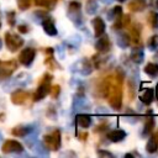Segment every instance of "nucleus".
Masks as SVG:
<instances>
[{"label": "nucleus", "mask_w": 158, "mask_h": 158, "mask_svg": "<svg viewBox=\"0 0 158 158\" xmlns=\"http://www.w3.org/2000/svg\"><path fill=\"white\" fill-rule=\"evenodd\" d=\"M5 42H6V46L11 51H16L17 48H20L23 44V41L19 36L12 35V33H6L5 35Z\"/></svg>", "instance_id": "f257e3e1"}, {"label": "nucleus", "mask_w": 158, "mask_h": 158, "mask_svg": "<svg viewBox=\"0 0 158 158\" xmlns=\"http://www.w3.org/2000/svg\"><path fill=\"white\" fill-rule=\"evenodd\" d=\"M44 142L52 149H58L60 146V132L54 131L51 136H44Z\"/></svg>", "instance_id": "f03ea898"}, {"label": "nucleus", "mask_w": 158, "mask_h": 158, "mask_svg": "<svg viewBox=\"0 0 158 158\" xmlns=\"http://www.w3.org/2000/svg\"><path fill=\"white\" fill-rule=\"evenodd\" d=\"M35 54H36V51L33 48H25L21 53H20V62L23 64V65H30L32 63V60L35 59Z\"/></svg>", "instance_id": "7ed1b4c3"}, {"label": "nucleus", "mask_w": 158, "mask_h": 158, "mask_svg": "<svg viewBox=\"0 0 158 158\" xmlns=\"http://www.w3.org/2000/svg\"><path fill=\"white\" fill-rule=\"evenodd\" d=\"M22 149H23L22 148V144L19 143L15 139H9L2 146V152L4 153H12V152L17 153V152H22Z\"/></svg>", "instance_id": "20e7f679"}, {"label": "nucleus", "mask_w": 158, "mask_h": 158, "mask_svg": "<svg viewBox=\"0 0 158 158\" xmlns=\"http://www.w3.org/2000/svg\"><path fill=\"white\" fill-rule=\"evenodd\" d=\"M49 81H51V77H49V79H46V80H43V83L38 86V89L36 90V93H35V100L36 101H38V100H41V99H43L48 93H49Z\"/></svg>", "instance_id": "39448f33"}, {"label": "nucleus", "mask_w": 158, "mask_h": 158, "mask_svg": "<svg viewBox=\"0 0 158 158\" xmlns=\"http://www.w3.org/2000/svg\"><path fill=\"white\" fill-rule=\"evenodd\" d=\"M16 68V63L12 60H7V62H1L0 63V77H7L10 75L14 69Z\"/></svg>", "instance_id": "423d86ee"}, {"label": "nucleus", "mask_w": 158, "mask_h": 158, "mask_svg": "<svg viewBox=\"0 0 158 158\" xmlns=\"http://www.w3.org/2000/svg\"><path fill=\"white\" fill-rule=\"evenodd\" d=\"M91 23H93V27H94L95 37L102 36L104 32H105V22L102 21V19H101V17H95Z\"/></svg>", "instance_id": "0eeeda50"}, {"label": "nucleus", "mask_w": 158, "mask_h": 158, "mask_svg": "<svg viewBox=\"0 0 158 158\" xmlns=\"http://www.w3.org/2000/svg\"><path fill=\"white\" fill-rule=\"evenodd\" d=\"M95 48H96L99 52H101V53L107 52V51L110 49V40H109V37H107V36L100 37V38L96 41V43H95Z\"/></svg>", "instance_id": "6e6552de"}, {"label": "nucleus", "mask_w": 158, "mask_h": 158, "mask_svg": "<svg viewBox=\"0 0 158 158\" xmlns=\"http://www.w3.org/2000/svg\"><path fill=\"white\" fill-rule=\"evenodd\" d=\"M109 102H110V105H111L114 109H116V110L121 107V93L118 91V89L114 88L112 94H111V96L109 98Z\"/></svg>", "instance_id": "1a4fd4ad"}, {"label": "nucleus", "mask_w": 158, "mask_h": 158, "mask_svg": "<svg viewBox=\"0 0 158 158\" xmlns=\"http://www.w3.org/2000/svg\"><path fill=\"white\" fill-rule=\"evenodd\" d=\"M126 137V132L123 130H114L107 133V138L112 142H120Z\"/></svg>", "instance_id": "9d476101"}, {"label": "nucleus", "mask_w": 158, "mask_h": 158, "mask_svg": "<svg viewBox=\"0 0 158 158\" xmlns=\"http://www.w3.org/2000/svg\"><path fill=\"white\" fill-rule=\"evenodd\" d=\"M146 149L149 153H154L158 149V133H154L146 144Z\"/></svg>", "instance_id": "9b49d317"}, {"label": "nucleus", "mask_w": 158, "mask_h": 158, "mask_svg": "<svg viewBox=\"0 0 158 158\" xmlns=\"http://www.w3.org/2000/svg\"><path fill=\"white\" fill-rule=\"evenodd\" d=\"M42 26H43V30H44V32H46L47 35H49V36L57 35V28H56V26L53 25V22H52L49 19L44 20V21L42 22Z\"/></svg>", "instance_id": "f8f14e48"}, {"label": "nucleus", "mask_w": 158, "mask_h": 158, "mask_svg": "<svg viewBox=\"0 0 158 158\" xmlns=\"http://www.w3.org/2000/svg\"><path fill=\"white\" fill-rule=\"evenodd\" d=\"M77 122H78V125H79L80 127L86 128V127H89L90 123H91V117H90L89 115H86V114H80V115L77 116Z\"/></svg>", "instance_id": "ddd939ff"}, {"label": "nucleus", "mask_w": 158, "mask_h": 158, "mask_svg": "<svg viewBox=\"0 0 158 158\" xmlns=\"http://www.w3.org/2000/svg\"><path fill=\"white\" fill-rule=\"evenodd\" d=\"M27 98V93H25L23 90H17L12 94V102L15 104H22Z\"/></svg>", "instance_id": "4468645a"}, {"label": "nucleus", "mask_w": 158, "mask_h": 158, "mask_svg": "<svg viewBox=\"0 0 158 158\" xmlns=\"http://www.w3.org/2000/svg\"><path fill=\"white\" fill-rule=\"evenodd\" d=\"M153 98H154V93H153V90H152V89H147V90H146V91L139 96L141 101H142L143 104H146V105H149V104L152 102Z\"/></svg>", "instance_id": "2eb2a0df"}, {"label": "nucleus", "mask_w": 158, "mask_h": 158, "mask_svg": "<svg viewBox=\"0 0 158 158\" xmlns=\"http://www.w3.org/2000/svg\"><path fill=\"white\" fill-rule=\"evenodd\" d=\"M131 59L135 63H141L143 60V51L141 48H135L131 53Z\"/></svg>", "instance_id": "dca6fc26"}, {"label": "nucleus", "mask_w": 158, "mask_h": 158, "mask_svg": "<svg viewBox=\"0 0 158 158\" xmlns=\"http://www.w3.org/2000/svg\"><path fill=\"white\" fill-rule=\"evenodd\" d=\"M144 72L148 75H151V77L158 75V64H156V63H148L146 65V68H144Z\"/></svg>", "instance_id": "f3484780"}, {"label": "nucleus", "mask_w": 158, "mask_h": 158, "mask_svg": "<svg viewBox=\"0 0 158 158\" xmlns=\"http://www.w3.org/2000/svg\"><path fill=\"white\" fill-rule=\"evenodd\" d=\"M31 131L30 127H16L15 130H12V135L15 136H25Z\"/></svg>", "instance_id": "a211bd4d"}, {"label": "nucleus", "mask_w": 158, "mask_h": 158, "mask_svg": "<svg viewBox=\"0 0 158 158\" xmlns=\"http://www.w3.org/2000/svg\"><path fill=\"white\" fill-rule=\"evenodd\" d=\"M153 127H154V120H153L152 117H148V120H147L146 123H144L143 133H144V135H146V133H149V132L153 130Z\"/></svg>", "instance_id": "6ab92c4d"}, {"label": "nucleus", "mask_w": 158, "mask_h": 158, "mask_svg": "<svg viewBox=\"0 0 158 158\" xmlns=\"http://www.w3.org/2000/svg\"><path fill=\"white\" fill-rule=\"evenodd\" d=\"M149 23L152 25V27H158V14H156V12H151Z\"/></svg>", "instance_id": "aec40b11"}, {"label": "nucleus", "mask_w": 158, "mask_h": 158, "mask_svg": "<svg viewBox=\"0 0 158 158\" xmlns=\"http://www.w3.org/2000/svg\"><path fill=\"white\" fill-rule=\"evenodd\" d=\"M149 47L153 48V49H158V35L153 36L151 40H149Z\"/></svg>", "instance_id": "412c9836"}, {"label": "nucleus", "mask_w": 158, "mask_h": 158, "mask_svg": "<svg viewBox=\"0 0 158 158\" xmlns=\"http://www.w3.org/2000/svg\"><path fill=\"white\" fill-rule=\"evenodd\" d=\"M17 4H19V7L25 10L30 6V0H17Z\"/></svg>", "instance_id": "4be33fe9"}, {"label": "nucleus", "mask_w": 158, "mask_h": 158, "mask_svg": "<svg viewBox=\"0 0 158 158\" xmlns=\"http://www.w3.org/2000/svg\"><path fill=\"white\" fill-rule=\"evenodd\" d=\"M69 10L70 11H78V10H80V4L77 2V1H72L69 4Z\"/></svg>", "instance_id": "5701e85b"}, {"label": "nucleus", "mask_w": 158, "mask_h": 158, "mask_svg": "<svg viewBox=\"0 0 158 158\" xmlns=\"http://www.w3.org/2000/svg\"><path fill=\"white\" fill-rule=\"evenodd\" d=\"M58 93H59V86H58V85L53 86V88H52V94H53V96H57Z\"/></svg>", "instance_id": "b1692460"}, {"label": "nucleus", "mask_w": 158, "mask_h": 158, "mask_svg": "<svg viewBox=\"0 0 158 158\" xmlns=\"http://www.w3.org/2000/svg\"><path fill=\"white\" fill-rule=\"evenodd\" d=\"M98 154H100V156H107V157H112V154H111V153H109V152H104V151H99V152H98Z\"/></svg>", "instance_id": "393cba45"}, {"label": "nucleus", "mask_w": 158, "mask_h": 158, "mask_svg": "<svg viewBox=\"0 0 158 158\" xmlns=\"http://www.w3.org/2000/svg\"><path fill=\"white\" fill-rule=\"evenodd\" d=\"M19 30H20V32H22V33H23V32H25V33L27 32V27H26V26H20Z\"/></svg>", "instance_id": "a878e982"}, {"label": "nucleus", "mask_w": 158, "mask_h": 158, "mask_svg": "<svg viewBox=\"0 0 158 158\" xmlns=\"http://www.w3.org/2000/svg\"><path fill=\"white\" fill-rule=\"evenodd\" d=\"M156 95H157V99H158V84H157V88H156Z\"/></svg>", "instance_id": "bb28decb"}, {"label": "nucleus", "mask_w": 158, "mask_h": 158, "mask_svg": "<svg viewBox=\"0 0 158 158\" xmlns=\"http://www.w3.org/2000/svg\"><path fill=\"white\" fill-rule=\"evenodd\" d=\"M156 5H157V7H158V0H157V1H156Z\"/></svg>", "instance_id": "cd10ccee"}, {"label": "nucleus", "mask_w": 158, "mask_h": 158, "mask_svg": "<svg viewBox=\"0 0 158 158\" xmlns=\"http://www.w3.org/2000/svg\"><path fill=\"white\" fill-rule=\"evenodd\" d=\"M0 48H1V42H0Z\"/></svg>", "instance_id": "c85d7f7f"}, {"label": "nucleus", "mask_w": 158, "mask_h": 158, "mask_svg": "<svg viewBox=\"0 0 158 158\" xmlns=\"http://www.w3.org/2000/svg\"><path fill=\"white\" fill-rule=\"evenodd\" d=\"M118 1H125V0H118Z\"/></svg>", "instance_id": "c756f323"}, {"label": "nucleus", "mask_w": 158, "mask_h": 158, "mask_svg": "<svg viewBox=\"0 0 158 158\" xmlns=\"http://www.w3.org/2000/svg\"><path fill=\"white\" fill-rule=\"evenodd\" d=\"M137 1H143V0H137Z\"/></svg>", "instance_id": "7c9ffc66"}]
</instances>
